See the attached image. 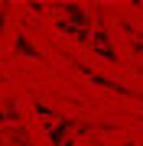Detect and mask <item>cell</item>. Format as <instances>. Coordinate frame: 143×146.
I'll return each instance as SVG.
<instances>
[{
  "label": "cell",
  "mask_w": 143,
  "mask_h": 146,
  "mask_svg": "<svg viewBox=\"0 0 143 146\" xmlns=\"http://www.w3.org/2000/svg\"><path fill=\"white\" fill-rule=\"evenodd\" d=\"M16 52H26V55H36V49L26 42V36H20V42H16Z\"/></svg>",
  "instance_id": "1"
},
{
  "label": "cell",
  "mask_w": 143,
  "mask_h": 146,
  "mask_svg": "<svg viewBox=\"0 0 143 146\" xmlns=\"http://www.w3.org/2000/svg\"><path fill=\"white\" fill-rule=\"evenodd\" d=\"M0 33H3V10H0Z\"/></svg>",
  "instance_id": "2"
}]
</instances>
